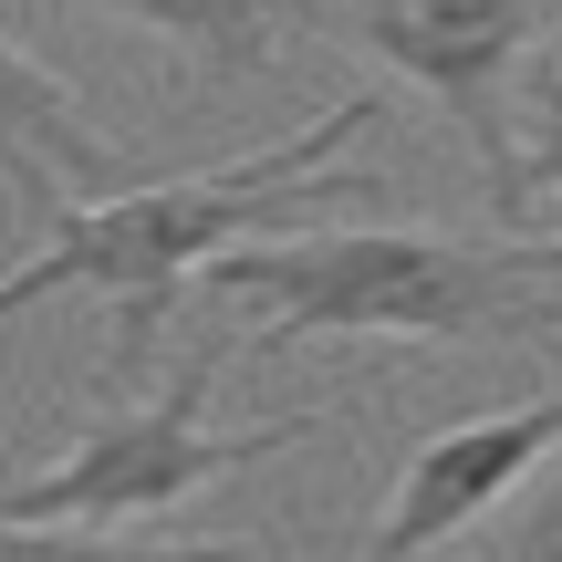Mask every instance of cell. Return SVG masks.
Returning a JSON list of instances; mask_svg holds the SVG:
<instances>
[{
  "label": "cell",
  "instance_id": "obj_6",
  "mask_svg": "<svg viewBox=\"0 0 562 562\" xmlns=\"http://www.w3.org/2000/svg\"><path fill=\"white\" fill-rule=\"evenodd\" d=\"M0 178H11V199L32 209V220H63V209H83V199L136 188L125 178V146L104 136V125L83 115V94L42 53H21L11 32H0Z\"/></svg>",
  "mask_w": 562,
  "mask_h": 562
},
{
  "label": "cell",
  "instance_id": "obj_7",
  "mask_svg": "<svg viewBox=\"0 0 562 562\" xmlns=\"http://www.w3.org/2000/svg\"><path fill=\"white\" fill-rule=\"evenodd\" d=\"M94 11L157 32L167 53H188L209 83H250L281 63V11L292 0H94Z\"/></svg>",
  "mask_w": 562,
  "mask_h": 562
},
{
  "label": "cell",
  "instance_id": "obj_3",
  "mask_svg": "<svg viewBox=\"0 0 562 562\" xmlns=\"http://www.w3.org/2000/svg\"><path fill=\"white\" fill-rule=\"evenodd\" d=\"M209 375H229V355L220 344H188L146 406H104L53 469H21V480L0 490V510H11V521H63V531L157 521L188 490H220V480H240V469H261V459H281V448L334 427L323 406L261 417V427H209Z\"/></svg>",
  "mask_w": 562,
  "mask_h": 562
},
{
  "label": "cell",
  "instance_id": "obj_9",
  "mask_svg": "<svg viewBox=\"0 0 562 562\" xmlns=\"http://www.w3.org/2000/svg\"><path fill=\"white\" fill-rule=\"evenodd\" d=\"M531 188H562V63L542 53V74H531ZM531 261H542V281H562V240H531Z\"/></svg>",
  "mask_w": 562,
  "mask_h": 562
},
{
  "label": "cell",
  "instance_id": "obj_8",
  "mask_svg": "<svg viewBox=\"0 0 562 562\" xmlns=\"http://www.w3.org/2000/svg\"><path fill=\"white\" fill-rule=\"evenodd\" d=\"M0 562H261V542H146V531H63L0 510Z\"/></svg>",
  "mask_w": 562,
  "mask_h": 562
},
{
  "label": "cell",
  "instance_id": "obj_10",
  "mask_svg": "<svg viewBox=\"0 0 562 562\" xmlns=\"http://www.w3.org/2000/svg\"><path fill=\"white\" fill-rule=\"evenodd\" d=\"M501 562H562V469L542 490H531L521 510H510V531H501Z\"/></svg>",
  "mask_w": 562,
  "mask_h": 562
},
{
  "label": "cell",
  "instance_id": "obj_5",
  "mask_svg": "<svg viewBox=\"0 0 562 562\" xmlns=\"http://www.w3.org/2000/svg\"><path fill=\"white\" fill-rule=\"evenodd\" d=\"M552 448H562V385L501 406V417H459V427H438V438H417L406 469H396V490H385V521H375V542H364V562L448 552L459 531H480Z\"/></svg>",
  "mask_w": 562,
  "mask_h": 562
},
{
  "label": "cell",
  "instance_id": "obj_4",
  "mask_svg": "<svg viewBox=\"0 0 562 562\" xmlns=\"http://www.w3.org/2000/svg\"><path fill=\"white\" fill-rule=\"evenodd\" d=\"M355 42L459 125L490 209L531 220L542 188H531V146H521V115H510V74L542 53V0H364Z\"/></svg>",
  "mask_w": 562,
  "mask_h": 562
},
{
  "label": "cell",
  "instance_id": "obj_11",
  "mask_svg": "<svg viewBox=\"0 0 562 562\" xmlns=\"http://www.w3.org/2000/svg\"><path fill=\"white\" fill-rule=\"evenodd\" d=\"M531 334H562V292H542V302H531Z\"/></svg>",
  "mask_w": 562,
  "mask_h": 562
},
{
  "label": "cell",
  "instance_id": "obj_2",
  "mask_svg": "<svg viewBox=\"0 0 562 562\" xmlns=\"http://www.w3.org/2000/svg\"><path fill=\"white\" fill-rule=\"evenodd\" d=\"M209 292L250 302L240 355L323 334H385V344H510L531 334V302L552 292L542 261L490 240H438V229H281L229 261H209Z\"/></svg>",
  "mask_w": 562,
  "mask_h": 562
},
{
  "label": "cell",
  "instance_id": "obj_1",
  "mask_svg": "<svg viewBox=\"0 0 562 562\" xmlns=\"http://www.w3.org/2000/svg\"><path fill=\"white\" fill-rule=\"evenodd\" d=\"M375 115H385L375 94H344V104H323L292 146H250V157H229V167H188V178H146V188L63 209L53 240L0 271V323L53 302V292H104V313H115V364L136 375V364L157 355L167 313L188 302V281H209V261H229V250H250V240H281L302 199H385L375 178H334V146L364 136Z\"/></svg>",
  "mask_w": 562,
  "mask_h": 562
}]
</instances>
